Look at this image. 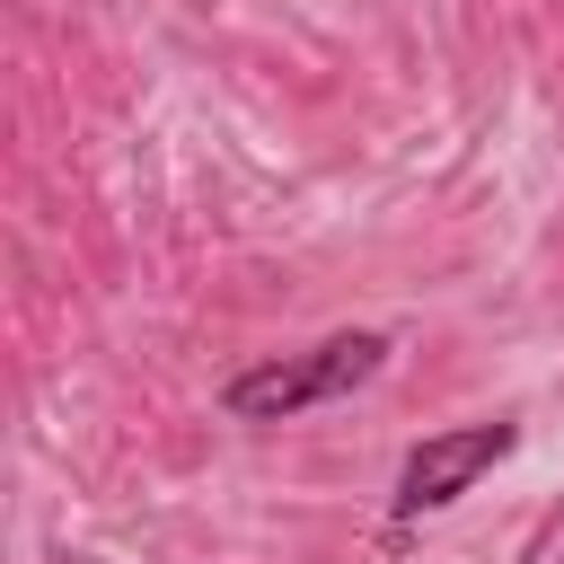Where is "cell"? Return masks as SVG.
I'll return each mask as SVG.
<instances>
[{
  "mask_svg": "<svg viewBox=\"0 0 564 564\" xmlns=\"http://www.w3.org/2000/svg\"><path fill=\"white\" fill-rule=\"evenodd\" d=\"M520 449V423L494 414V423H449V432H423L388 485V511L397 520H423V511H449L458 494H476V476H494L502 458Z\"/></svg>",
  "mask_w": 564,
  "mask_h": 564,
  "instance_id": "7a4b0ae2",
  "label": "cell"
},
{
  "mask_svg": "<svg viewBox=\"0 0 564 564\" xmlns=\"http://www.w3.org/2000/svg\"><path fill=\"white\" fill-rule=\"evenodd\" d=\"M379 370H388V335L379 326H344V335H326L308 352H264V361L229 370L220 379V414L229 423H291L308 405H335V397L370 388Z\"/></svg>",
  "mask_w": 564,
  "mask_h": 564,
  "instance_id": "6da1fadb",
  "label": "cell"
}]
</instances>
